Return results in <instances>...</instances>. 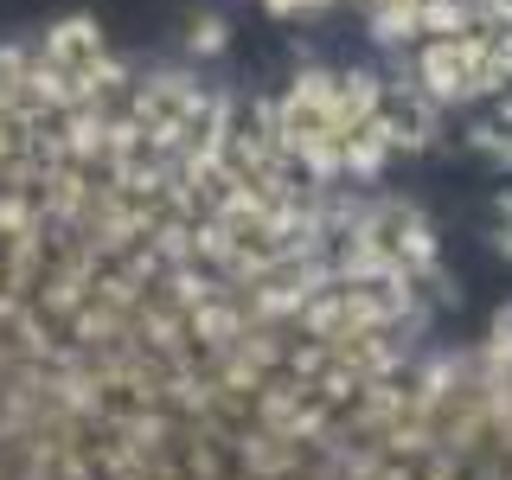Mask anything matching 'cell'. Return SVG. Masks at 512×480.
Segmentation results:
<instances>
[{
    "label": "cell",
    "instance_id": "1",
    "mask_svg": "<svg viewBox=\"0 0 512 480\" xmlns=\"http://www.w3.org/2000/svg\"><path fill=\"white\" fill-rule=\"evenodd\" d=\"M416 90L429 96L436 109L448 103H474L480 77H474V39H416Z\"/></svg>",
    "mask_w": 512,
    "mask_h": 480
}]
</instances>
